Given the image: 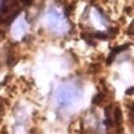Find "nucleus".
<instances>
[{"label":"nucleus","mask_w":134,"mask_h":134,"mask_svg":"<svg viewBox=\"0 0 134 134\" xmlns=\"http://www.w3.org/2000/svg\"><path fill=\"white\" fill-rule=\"evenodd\" d=\"M27 30V24L23 17L18 18L12 26V36L14 38H21Z\"/></svg>","instance_id":"3"},{"label":"nucleus","mask_w":134,"mask_h":134,"mask_svg":"<svg viewBox=\"0 0 134 134\" xmlns=\"http://www.w3.org/2000/svg\"><path fill=\"white\" fill-rule=\"evenodd\" d=\"M129 48V44H125V45H120V46H116V48H113L110 51V55H109L108 57V61H107V63L110 64L111 61H114V58L116 57V55H119V53L124 52L126 49Z\"/></svg>","instance_id":"4"},{"label":"nucleus","mask_w":134,"mask_h":134,"mask_svg":"<svg viewBox=\"0 0 134 134\" xmlns=\"http://www.w3.org/2000/svg\"><path fill=\"white\" fill-rule=\"evenodd\" d=\"M45 19L49 30L57 35H64L69 30V21L66 20L65 15H63L55 8H50L48 11Z\"/></svg>","instance_id":"2"},{"label":"nucleus","mask_w":134,"mask_h":134,"mask_svg":"<svg viewBox=\"0 0 134 134\" xmlns=\"http://www.w3.org/2000/svg\"><path fill=\"white\" fill-rule=\"evenodd\" d=\"M82 87L80 82L75 80L65 81L56 90L55 102L58 109H68L77 102L82 96Z\"/></svg>","instance_id":"1"},{"label":"nucleus","mask_w":134,"mask_h":134,"mask_svg":"<svg viewBox=\"0 0 134 134\" xmlns=\"http://www.w3.org/2000/svg\"><path fill=\"white\" fill-rule=\"evenodd\" d=\"M102 96H103V95H102L101 93H97L96 95L93 97V104H99L100 102L102 101V99H103Z\"/></svg>","instance_id":"5"},{"label":"nucleus","mask_w":134,"mask_h":134,"mask_svg":"<svg viewBox=\"0 0 134 134\" xmlns=\"http://www.w3.org/2000/svg\"><path fill=\"white\" fill-rule=\"evenodd\" d=\"M126 94H127V95H133V94H134V87H131V88L127 89Z\"/></svg>","instance_id":"7"},{"label":"nucleus","mask_w":134,"mask_h":134,"mask_svg":"<svg viewBox=\"0 0 134 134\" xmlns=\"http://www.w3.org/2000/svg\"><path fill=\"white\" fill-rule=\"evenodd\" d=\"M127 33H128V35L134 36V20L132 21V24H131V25H129L128 30H127Z\"/></svg>","instance_id":"6"}]
</instances>
